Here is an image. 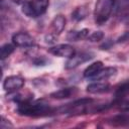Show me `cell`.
Segmentation results:
<instances>
[{
	"instance_id": "cell-1",
	"label": "cell",
	"mask_w": 129,
	"mask_h": 129,
	"mask_svg": "<svg viewBox=\"0 0 129 129\" xmlns=\"http://www.w3.org/2000/svg\"><path fill=\"white\" fill-rule=\"evenodd\" d=\"M17 113L23 116L30 117H39V116H47L53 113V109L49 107L47 103L44 101H27L24 103L17 104Z\"/></svg>"
},
{
	"instance_id": "cell-2",
	"label": "cell",
	"mask_w": 129,
	"mask_h": 129,
	"mask_svg": "<svg viewBox=\"0 0 129 129\" xmlns=\"http://www.w3.org/2000/svg\"><path fill=\"white\" fill-rule=\"evenodd\" d=\"M117 0H97L94 9V19L96 24L103 25L110 18Z\"/></svg>"
},
{
	"instance_id": "cell-3",
	"label": "cell",
	"mask_w": 129,
	"mask_h": 129,
	"mask_svg": "<svg viewBox=\"0 0 129 129\" xmlns=\"http://www.w3.org/2000/svg\"><path fill=\"white\" fill-rule=\"evenodd\" d=\"M24 85V79L19 76H10L3 81V89L8 94L16 93Z\"/></svg>"
},
{
	"instance_id": "cell-4",
	"label": "cell",
	"mask_w": 129,
	"mask_h": 129,
	"mask_svg": "<svg viewBox=\"0 0 129 129\" xmlns=\"http://www.w3.org/2000/svg\"><path fill=\"white\" fill-rule=\"evenodd\" d=\"M94 57V54L91 52H80V53H75L73 56H71L70 58H68L64 68L67 70H73L77 67H79L80 64L92 59Z\"/></svg>"
},
{
	"instance_id": "cell-5",
	"label": "cell",
	"mask_w": 129,
	"mask_h": 129,
	"mask_svg": "<svg viewBox=\"0 0 129 129\" xmlns=\"http://www.w3.org/2000/svg\"><path fill=\"white\" fill-rule=\"evenodd\" d=\"M12 43L19 47H30L33 46L35 41L34 38L27 32H17L12 35Z\"/></svg>"
},
{
	"instance_id": "cell-6",
	"label": "cell",
	"mask_w": 129,
	"mask_h": 129,
	"mask_svg": "<svg viewBox=\"0 0 129 129\" xmlns=\"http://www.w3.org/2000/svg\"><path fill=\"white\" fill-rule=\"evenodd\" d=\"M48 52L58 56V57H67L70 58L71 56H73L76 52H75V48L70 45V44H56L50 48H48Z\"/></svg>"
},
{
	"instance_id": "cell-7",
	"label": "cell",
	"mask_w": 129,
	"mask_h": 129,
	"mask_svg": "<svg viewBox=\"0 0 129 129\" xmlns=\"http://www.w3.org/2000/svg\"><path fill=\"white\" fill-rule=\"evenodd\" d=\"M66 22H67V20H66V17L63 15H61V14L56 15L50 22L51 33H53L55 35L60 34L66 27Z\"/></svg>"
},
{
	"instance_id": "cell-8",
	"label": "cell",
	"mask_w": 129,
	"mask_h": 129,
	"mask_svg": "<svg viewBox=\"0 0 129 129\" xmlns=\"http://www.w3.org/2000/svg\"><path fill=\"white\" fill-rule=\"evenodd\" d=\"M29 3L36 18L45 13L49 5V0H29Z\"/></svg>"
},
{
	"instance_id": "cell-9",
	"label": "cell",
	"mask_w": 129,
	"mask_h": 129,
	"mask_svg": "<svg viewBox=\"0 0 129 129\" xmlns=\"http://www.w3.org/2000/svg\"><path fill=\"white\" fill-rule=\"evenodd\" d=\"M78 93V89L75 87H68V88H62L58 91H55L50 94V97L53 99L61 100V99H68L73 96H75Z\"/></svg>"
},
{
	"instance_id": "cell-10",
	"label": "cell",
	"mask_w": 129,
	"mask_h": 129,
	"mask_svg": "<svg viewBox=\"0 0 129 129\" xmlns=\"http://www.w3.org/2000/svg\"><path fill=\"white\" fill-rule=\"evenodd\" d=\"M110 85L105 82H97L88 85L87 92L90 94H102L110 91Z\"/></svg>"
},
{
	"instance_id": "cell-11",
	"label": "cell",
	"mask_w": 129,
	"mask_h": 129,
	"mask_svg": "<svg viewBox=\"0 0 129 129\" xmlns=\"http://www.w3.org/2000/svg\"><path fill=\"white\" fill-rule=\"evenodd\" d=\"M116 15L120 19H126L129 17V0H117Z\"/></svg>"
},
{
	"instance_id": "cell-12",
	"label": "cell",
	"mask_w": 129,
	"mask_h": 129,
	"mask_svg": "<svg viewBox=\"0 0 129 129\" xmlns=\"http://www.w3.org/2000/svg\"><path fill=\"white\" fill-rule=\"evenodd\" d=\"M117 73V70L116 68H113V67H107V68H103L101 69L93 78H91V80L93 81H101V80H107L109 78H111L112 76L116 75Z\"/></svg>"
},
{
	"instance_id": "cell-13",
	"label": "cell",
	"mask_w": 129,
	"mask_h": 129,
	"mask_svg": "<svg viewBox=\"0 0 129 129\" xmlns=\"http://www.w3.org/2000/svg\"><path fill=\"white\" fill-rule=\"evenodd\" d=\"M108 123L115 127H124L129 125V115L119 114L108 120Z\"/></svg>"
},
{
	"instance_id": "cell-14",
	"label": "cell",
	"mask_w": 129,
	"mask_h": 129,
	"mask_svg": "<svg viewBox=\"0 0 129 129\" xmlns=\"http://www.w3.org/2000/svg\"><path fill=\"white\" fill-rule=\"evenodd\" d=\"M101 69H103V62L98 60V61H95L93 63H91L89 67L86 68V70L84 71V77L85 78H88V79H91L93 78Z\"/></svg>"
},
{
	"instance_id": "cell-15",
	"label": "cell",
	"mask_w": 129,
	"mask_h": 129,
	"mask_svg": "<svg viewBox=\"0 0 129 129\" xmlns=\"http://www.w3.org/2000/svg\"><path fill=\"white\" fill-rule=\"evenodd\" d=\"M89 36V30L84 28L82 30H79V31H70L68 33V40L70 41H78V40H81V39H85V38H88Z\"/></svg>"
},
{
	"instance_id": "cell-16",
	"label": "cell",
	"mask_w": 129,
	"mask_h": 129,
	"mask_svg": "<svg viewBox=\"0 0 129 129\" xmlns=\"http://www.w3.org/2000/svg\"><path fill=\"white\" fill-rule=\"evenodd\" d=\"M88 8L86 5H83V6H79L77 7L73 13H72V18L75 19L76 21H80V20H83L87 17L88 15Z\"/></svg>"
},
{
	"instance_id": "cell-17",
	"label": "cell",
	"mask_w": 129,
	"mask_h": 129,
	"mask_svg": "<svg viewBox=\"0 0 129 129\" xmlns=\"http://www.w3.org/2000/svg\"><path fill=\"white\" fill-rule=\"evenodd\" d=\"M129 93V80L123 82L122 84H119L115 90V97L118 99L123 98Z\"/></svg>"
},
{
	"instance_id": "cell-18",
	"label": "cell",
	"mask_w": 129,
	"mask_h": 129,
	"mask_svg": "<svg viewBox=\"0 0 129 129\" xmlns=\"http://www.w3.org/2000/svg\"><path fill=\"white\" fill-rule=\"evenodd\" d=\"M14 44H11V43H5L4 45L1 46L0 48V57H1V60L3 61L5 58H7L13 51H14Z\"/></svg>"
},
{
	"instance_id": "cell-19",
	"label": "cell",
	"mask_w": 129,
	"mask_h": 129,
	"mask_svg": "<svg viewBox=\"0 0 129 129\" xmlns=\"http://www.w3.org/2000/svg\"><path fill=\"white\" fill-rule=\"evenodd\" d=\"M103 38H104V33L102 31H95L88 36V39L92 42H98V41L102 40Z\"/></svg>"
},
{
	"instance_id": "cell-20",
	"label": "cell",
	"mask_w": 129,
	"mask_h": 129,
	"mask_svg": "<svg viewBox=\"0 0 129 129\" xmlns=\"http://www.w3.org/2000/svg\"><path fill=\"white\" fill-rule=\"evenodd\" d=\"M0 127L2 128V129H7L8 127H13V125H12V123L9 121V120H7V119H5L4 117H1V121H0Z\"/></svg>"
},
{
	"instance_id": "cell-21",
	"label": "cell",
	"mask_w": 129,
	"mask_h": 129,
	"mask_svg": "<svg viewBox=\"0 0 129 129\" xmlns=\"http://www.w3.org/2000/svg\"><path fill=\"white\" fill-rule=\"evenodd\" d=\"M45 42L46 43H55V40H56V35L53 34V33H49L48 35L45 36Z\"/></svg>"
},
{
	"instance_id": "cell-22",
	"label": "cell",
	"mask_w": 129,
	"mask_h": 129,
	"mask_svg": "<svg viewBox=\"0 0 129 129\" xmlns=\"http://www.w3.org/2000/svg\"><path fill=\"white\" fill-rule=\"evenodd\" d=\"M45 62H46V60H45L44 58H42V57H37V58L33 61V63H34L35 66H44Z\"/></svg>"
},
{
	"instance_id": "cell-23",
	"label": "cell",
	"mask_w": 129,
	"mask_h": 129,
	"mask_svg": "<svg viewBox=\"0 0 129 129\" xmlns=\"http://www.w3.org/2000/svg\"><path fill=\"white\" fill-rule=\"evenodd\" d=\"M14 3H16V4H20V5H23L25 2H27L28 0H12Z\"/></svg>"
}]
</instances>
